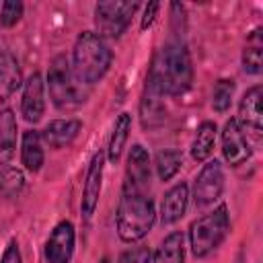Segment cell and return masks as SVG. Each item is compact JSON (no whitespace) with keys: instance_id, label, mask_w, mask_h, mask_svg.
<instances>
[{"instance_id":"9c48e42d","label":"cell","mask_w":263,"mask_h":263,"mask_svg":"<svg viewBox=\"0 0 263 263\" xmlns=\"http://www.w3.org/2000/svg\"><path fill=\"white\" fill-rule=\"evenodd\" d=\"M150 179H152V160L148 150L142 144H134L125 158V173H123V189H134L142 193H150Z\"/></svg>"},{"instance_id":"7402d4cb","label":"cell","mask_w":263,"mask_h":263,"mask_svg":"<svg viewBox=\"0 0 263 263\" xmlns=\"http://www.w3.org/2000/svg\"><path fill=\"white\" fill-rule=\"evenodd\" d=\"M216 138H218V125L210 119L201 121L195 129V136L191 140V146H189V154L195 162H205L210 160L212 152H214V146H216Z\"/></svg>"},{"instance_id":"ba28073f","label":"cell","mask_w":263,"mask_h":263,"mask_svg":"<svg viewBox=\"0 0 263 263\" xmlns=\"http://www.w3.org/2000/svg\"><path fill=\"white\" fill-rule=\"evenodd\" d=\"M105 152L99 150L90 156V162L86 166L84 183H82V195H80V214L84 220H90L97 212L101 189H103V173H105Z\"/></svg>"},{"instance_id":"83f0119b","label":"cell","mask_w":263,"mask_h":263,"mask_svg":"<svg viewBox=\"0 0 263 263\" xmlns=\"http://www.w3.org/2000/svg\"><path fill=\"white\" fill-rule=\"evenodd\" d=\"M117 263H152V251L148 247H129L119 253Z\"/></svg>"},{"instance_id":"3957f363","label":"cell","mask_w":263,"mask_h":263,"mask_svg":"<svg viewBox=\"0 0 263 263\" xmlns=\"http://www.w3.org/2000/svg\"><path fill=\"white\" fill-rule=\"evenodd\" d=\"M156 216V203L150 193L121 187V195L115 210V228L123 242L132 245L142 240L152 230Z\"/></svg>"},{"instance_id":"ac0fdd59","label":"cell","mask_w":263,"mask_h":263,"mask_svg":"<svg viewBox=\"0 0 263 263\" xmlns=\"http://www.w3.org/2000/svg\"><path fill=\"white\" fill-rule=\"evenodd\" d=\"M21 86H23V72L18 60L10 51L0 49V103L8 101Z\"/></svg>"},{"instance_id":"7c38bea8","label":"cell","mask_w":263,"mask_h":263,"mask_svg":"<svg viewBox=\"0 0 263 263\" xmlns=\"http://www.w3.org/2000/svg\"><path fill=\"white\" fill-rule=\"evenodd\" d=\"M242 134H253L255 138H261L263 129V88L261 84H255L245 90L238 103V115L234 117Z\"/></svg>"},{"instance_id":"52a82bcc","label":"cell","mask_w":263,"mask_h":263,"mask_svg":"<svg viewBox=\"0 0 263 263\" xmlns=\"http://www.w3.org/2000/svg\"><path fill=\"white\" fill-rule=\"evenodd\" d=\"M224 183H226V177H224L222 162L216 158H210L201 164L199 173L195 175L193 187L189 189V197L197 208L214 205L224 193Z\"/></svg>"},{"instance_id":"8fae6325","label":"cell","mask_w":263,"mask_h":263,"mask_svg":"<svg viewBox=\"0 0 263 263\" xmlns=\"http://www.w3.org/2000/svg\"><path fill=\"white\" fill-rule=\"evenodd\" d=\"M220 150H222V158L230 166H240L253 156L251 142L242 134V129L238 127L234 117L226 119V123L220 132Z\"/></svg>"},{"instance_id":"f546056e","label":"cell","mask_w":263,"mask_h":263,"mask_svg":"<svg viewBox=\"0 0 263 263\" xmlns=\"http://www.w3.org/2000/svg\"><path fill=\"white\" fill-rule=\"evenodd\" d=\"M158 10H160V2H148L144 6V14H142V21H140V29L142 31H146V29L152 27V23L158 16Z\"/></svg>"},{"instance_id":"d4e9b609","label":"cell","mask_w":263,"mask_h":263,"mask_svg":"<svg viewBox=\"0 0 263 263\" xmlns=\"http://www.w3.org/2000/svg\"><path fill=\"white\" fill-rule=\"evenodd\" d=\"M234 90H236L234 78H220L214 84V90H212V109L216 113H226L232 105Z\"/></svg>"},{"instance_id":"44dd1931","label":"cell","mask_w":263,"mask_h":263,"mask_svg":"<svg viewBox=\"0 0 263 263\" xmlns=\"http://www.w3.org/2000/svg\"><path fill=\"white\" fill-rule=\"evenodd\" d=\"M129 134H132V113L123 111L117 115L115 123H113V129H111V136H109V142H107V150H105V158L109 160V164H117L125 146H127V140H129Z\"/></svg>"},{"instance_id":"9a60e30c","label":"cell","mask_w":263,"mask_h":263,"mask_svg":"<svg viewBox=\"0 0 263 263\" xmlns=\"http://www.w3.org/2000/svg\"><path fill=\"white\" fill-rule=\"evenodd\" d=\"M140 123L144 129H156L166 121V105H164V97L152 86V84H144L142 97H140Z\"/></svg>"},{"instance_id":"5b68a950","label":"cell","mask_w":263,"mask_h":263,"mask_svg":"<svg viewBox=\"0 0 263 263\" xmlns=\"http://www.w3.org/2000/svg\"><path fill=\"white\" fill-rule=\"evenodd\" d=\"M228 232H230V214L226 203H220L212 212H205L203 216H199L189 224L187 238H189L191 255L195 259L210 257L222 247Z\"/></svg>"},{"instance_id":"4316f807","label":"cell","mask_w":263,"mask_h":263,"mask_svg":"<svg viewBox=\"0 0 263 263\" xmlns=\"http://www.w3.org/2000/svg\"><path fill=\"white\" fill-rule=\"evenodd\" d=\"M25 185V177L18 168H12V166H6L0 171V191L8 197L12 195H18V191L23 189Z\"/></svg>"},{"instance_id":"30bf717a","label":"cell","mask_w":263,"mask_h":263,"mask_svg":"<svg viewBox=\"0 0 263 263\" xmlns=\"http://www.w3.org/2000/svg\"><path fill=\"white\" fill-rule=\"evenodd\" d=\"M76 249V228L70 220H62L53 226L43 245L45 263H70Z\"/></svg>"},{"instance_id":"8992f818","label":"cell","mask_w":263,"mask_h":263,"mask_svg":"<svg viewBox=\"0 0 263 263\" xmlns=\"http://www.w3.org/2000/svg\"><path fill=\"white\" fill-rule=\"evenodd\" d=\"M140 2H129V0H105V2H97L92 8V23H95V33L99 37L107 39H119L134 14L138 12Z\"/></svg>"},{"instance_id":"603a6c76","label":"cell","mask_w":263,"mask_h":263,"mask_svg":"<svg viewBox=\"0 0 263 263\" xmlns=\"http://www.w3.org/2000/svg\"><path fill=\"white\" fill-rule=\"evenodd\" d=\"M185 234L181 230L168 232L152 255V263H185Z\"/></svg>"},{"instance_id":"7a4b0ae2","label":"cell","mask_w":263,"mask_h":263,"mask_svg":"<svg viewBox=\"0 0 263 263\" xmlns=\"http://www.w3.org/2000/svg\"><path fill=\"white\" fill-rule=\"evenodd\" d=\"M111 64H113V51L103 37H99L95 31L78 33L72 45L70 66L74 78L82 86L90 88L97 82H101L111 70Z\"/></svg>"},{"instance_id":"4fadbf2b","label":"cell","mask_w":263,"mask_h":263,"mask_svg":"<svg viewBox=\"0 0 263 263\" xmlns=\"http://www.w3.org/2000/svg\"><path fill=\"white\" fill-rule=\"evenodd\" d=\"M47 101H45V80L41 72H33L27 80H23L21 92V115L27 123H39L45 115Z\"/></svg>"},{"instance_id":"277c9868","label":"cell","mask_w":263,"mask_h":263,"mask_svg":"<svg viewBox=\"0 0 263 263\" xmlns=\"http://www.w3.org/2000/svg\"><path fill=\"white\" fill-rule=\"evenodd\" d=\"M45 90L49 95L51 105L62 113H70V111L80 109L86 103L88 92H90V88L82 86L74 78L70 60L64 53L55 55L49 62L47 78H45Z\"/></svg>"},{"instance_id":"d6986e66","label":"cell","mask_w":263,"mask_h":263,"mask_svg":"<svg viewBox=\"0 0 263 263\" xmlns=\"http://www.w3.org/2000/svg\"><path fill=\"white\" fill-rule=\"evenodd\" d=\"M16 140H18L16 115L10 107H4L0 111V166H6L14 158Z\"/></svg>"},{"instance_id":"5bb4252c","label":"cell","mask_w":263,"mask_h":263,"mask_svg":"<svg viewBox=\"0 0 263 263\" xmlns=\"http://www.w3.org/2000/svg\"><path fill=\"white\" fill-rule=\"evenodd\" d=\"M80 132H82V121L76 117H66V119H51L39 132V136H41V142L51 150H62L70 146Z\"/></svg>"},{"instance_id":"2e32d148","label":"cell","mask_w":263,"mask_h":263,"mask_svg":"<svg viewBox=\"0 0 263 263\" xmlns=\"http://www.w3.org/2000/svg\"><path fill=\"white\" fill-rule=\"evenodd\" d=\"M189 185L185 181H179L175 183L173 187L166 189L164 197H162V203H160V222L164 226H171L175 222H179L185 212H187V205H189Z\"/></svg>"},{"instance_id":"6da1fadb","label":"cell","mask_w":263,"mask_h":263,"mask_svg":"<svg viewBox=\"0 0 263 263\" xmlns=\"http://www.w3.org/2000/svg\"><path fill=\"white\" fill-rule=\"evenodd\" d=\"M146 82L162 97H181L191 88L193 62L183 39H173L154 53Z\"/></svg>"},{"instance_id":"484cf974","label":"cell","mask_w":263,"mask_h":263,"mask_svg":"<svg viewBox=\"0 0 263 263\" xmlns=\"http://www.w3.org/2000/svg\"><path fill=\"white\" fill-rule=\"evenodd\" d=\"M25 14V4L21 0H6L0 4V27L2 29H12L21 23Z\"/></svg>"},{"instance_id":"ffe728a7","label":"cell","mask_w":263,"mask_h":263,"mask_svg":"<svg viewBox=\"0 0 263 263\" xmlns=\"http://www.w3.org/2000/svg\"><path fill=\"white\" fill-rule=\"evenodd\" d=\"M242 72L249 76H259L263 70V27H255L245 41L240 55Z\"/></svg>"},{"instance_id":"f1b7e54d","label":"cell","mask_w":263,"mask_h":263,"mask_svg":"<svg viewBox=\"0 0 263 263\" xmlns=\"http://www.w3.org/2000/svg\"><path fill=\"white\" fill-rule=\"evenodd\" d=\"M0 263H23V255H21V249H18L16 238L8 240V245H6L4 251H2Z\"/></svg>"},{"instance_id":"e0dca14e","label":"cell","mask_w":263,"mask_h":263,"mask_svg":"<svg viewBox=\"0 0 263 263\" xmlns=\"http://www.w3.org/2000/svg\"><path fill=\"white\" fill-rule=\"evenodd\" d=\"M21 164L31 175H37L45 164L43 142L37 129H25L21 134Z\"/></svg>"},{"instance_id":"cb8c5ba5","label":"cell","mask_w":263,"mask_h":263,"mask_svg":"<svg viewBox=\"0 0 263 263\" xmlns=\"http://www.w3.org/2000/svg\"><path fill=\"white\" fill-rule=\"evenodd\" d=\"M154 171H156V177L158 181L162 183H168L183 166V154L175 148H162L156 152L154 156Z\"/></svg>"}]
</instances>
